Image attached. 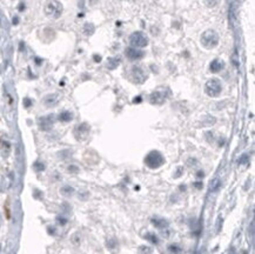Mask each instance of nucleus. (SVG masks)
<instances>
[{"instance_id": "nucleus-1", "label": "nucleus", "mask_w": 255, "mask_h": 254, "mask_svg": "<svg viewBox=\"0 0 255 254\" xmlns=\"http://www.w3.org/2000/svg\"><path fill=\"white\" fill-rule=\"evenodd\" d=\"M145 164L147 167L152 169L159 168L165 164V158L159 151H152L149 152L145 158Z\"/></svg>"}, {"instance_id": "nucleus-2", "label": "nucleus", "mask_w": 255, "mask_h": 254, "mask_svg": "<svg viewBox=\"0 0 255 254\" xmlns=\"http://www.w3.org/2000/svg\"><path fill=\"white\" fill-rule=\"evenodd\" d=\"M201 44H202L203 47H206L208 50L214 48L219 44V35H218V33L215 31H213V30H207L201 35Z\"/></svg>"}, {"instance_id": "nucleus-3", "label": "nucleus", "mask_w": 255, "mask_h": 254, "mask_svg": "<svg viewBox=\"0 0 255 254\" xmlns=\"http://www.w3.org/2000/svg\"><path fill=\"white\" fill-rule=\"evenodd\" d=\"M222 91V85L220 83L219 79L216 78H213V79H209L207 83H206V86H205V92L208 96H218Z\"/></svg>"}, {"instance_id": "nucleus-4", "label": "nucleus", "mask_w": 255, "mask_h": 254, "mask_svg": "<svg viewBox=\"0 0 255 254\" xmlns=\"http://www.w3.org/2000/svg\"><path fill=\"white\" fill-rule=\"evenodd\" d=\"M129 42L133 47L142 48V47H146L148 45V38L142 32H134L129 37Z\"/></svg>"}, {"instance_id": "nucleus-5", "label": "nucleus", "mask_w": 255, "mask_h": 254, "mask_svg": "<svg viewBox=\"0 0 255 254\" xmlns=\"http://www.w3.org/2000/svg\"><path fill=\"white\" fill-rule=\"evenodd\" d=\"M45 13H46L48 17L57 19V18H59V17L61 15V13H62V6H61V4H60L59 1L53 0V1H51V2L47 4V6H46V8H45Z\"/></svg>"}, {"instance_id": "nucleus-6", "label": "nucleus", "mask_w": 255, "mask_h": 254, "mask_svg": "<svg viewBox=\"0 0 255 254\" xmlns=\"http://www.w3.org/2000/svg\"><path fill=\"white\" fill-rule=\"evenodd\" d=\"M131 78L136 84H144L146 81V79H147V74L145 73V71L141 67L133 66V68L131 71Z\"/></svg>"}, {"instance_id": "nucleus-7", "label": "nucleus", "mask_w": 255, "mask_h": 254, "mask_svg": "<svg viewBox=\"0 0 255 254\" xmlns=\"http://www.w3.org/2000/svg\"><path fill=\"white\" fill-rule=\"evenodd\" d=\"M166 98H167V94H166V91L164 89H158L155 92H153L149 96V101L151 104L153 105H161L166 101Z\"/></svg>"}, {"instance_id": "nucleus-8", "label": "nucleus", "mask_w": 255, "mask_h": 254, "mask_svg": "<svg viewBox=\"0 0 255 254\" xmlns=\"http://www.w3.org/2000/svg\"><path fill=\"white\" fill-rule=\"evenodd\" d=\"M126 57L131 60H139V59H142L145 57V52L136 48V47H128L125 52Z\"/></svg>"}, {"instance_id": "nucleus-9", "label": "nucleus", "mask_w": 255, "mask_h": 254, "mask_svg": "<svg viewBox=\"0 0 255 254\" xmlns=\"http://www.w3.org/2000/svg\"><path fill=\"white\" fill-rule=\"evenodd\" d=\"M38 124H39L40 130H42V131H48V130H51L52 126H53V124H54L53 115L41 117V118L38 120Z\"/></svg>"}, {"instance_id": "nucleus-10", "label": "nucleus", "mask_w": 255, "mask_h": 254, "mask_svg": "<svg viewBox=\"0 0 255 254\" xmlns=\"http://www.w3.org/2000/svg\"><path fill=\"white\" fill-rule=\"evenodd\" d=\"M88 132H89V126H88L87 124H81V125H79V126L75 128L74 134H75L77 139H83V138H86V137H87Z\"/></svg>"}, {"instance_id": "nucleus-11", "label": "nucleus", "mask_w": 255, "mask_h": 254, "mask_svg": "<svg viewBox=\"0 0 255 254\" xmlns=\"http://www.w3.org/2000/svg\"><path fill=\"white\" fill-rule=\"evenodd\" d=\"M223 67H225V63H223L222 60H220V59L213 60V61L210 63V65H209V70H210V72H213V73L220 72Z\"/></svg>"}, {"instance_id": "nucleus-12", "label": "nucleus", "mask_w": 255, "mask_h": 254, "mask_svg": "<svg viewBox=\"0 0 255 254\" xmlns=\"http://www.w3.org/2000/svg\"><path fill=\"white\" fill-rule=\"evenodd\" d=\"M152 224H153L157 228H159V230H164V228L168 227V221L165 220L164 218H159V217L153 218V219H152Z\"/></svg>"}, {"instance_id": "nucleus-13", "label": "nucleus", "mask_w": 255, "mask_h": 254, "mask_svg": "<svg viewBox=\"0 0 255 254\" xmlns=\"http://www.w3.org/2000/svg\"><path fill=\"white\" fill-rule=\"evenodd\" d=\"M58 102V95L57 94H50L45 98V104L47 106H54Z\"/></svg>"}, {"instance_id": "nucleus-14", "label": "nucleus", "mask_w": 255, "mask_h": 254, "mask_svg": "<svg viewBox=\"0 0 255 254\" xmlns=\"http://www.w3.org/2000/svg\"><path fill=\"white\" fill-rule=\"evenodd\" d=\"M72 119H73V115H72V113L68 112V111H64V112H61V113L59 114V120H60V121L68 122V121H71Z\"/></svg>"}, {"instance_id": "nucleus-15", "label": "nucleus", "mask_w": 255, "mask_h": 254, "mask_svg": "<svg viewBox=\"0 0 255 254\" xmlns=\"http://www.w3.org/2000/svg\"><path fill=\"white\" fill-rule=\"evenodd\" d=\"M119 64H120V59H119V58H109V59L107 60V67H108L109 70L116 68V67L119 66Z\"/></svg>"}, {"instance_id": "nucleus-16", "label": "nucleus", "mask_w": 255, "mask_h": 254, "mask_svg": "<svg viewBox=\"0 0 255 254\" xmlns=\"http://www.w3.org/2000/svg\"><path fill=\"white\" fill-rule=\"evenodd\" d=\"M145 238H146L148 241H151L152 244H154V245H158V244H159V239H158V237H157L154 233H146V234H145Z\"/></svg>"}, {"instance_id": "nucleus-17", "label": "nucleus", "mask_w": 255, "mask_h": 254, "mask_svg": "<svg viewBox=\"0 0 255 254\" xmlns=\"http://www.w3.org/2000/svg\"><path fill=\"white\" fill-rule=\"evenodd\" d=\"M219 187H220V180L218 179V178H215L212 182H210V186H209V188H210V191H218L219 189Z\"/></svg>"}, {"instance_id": "nucleus-18", "label": "nucleus", "mask_w": 255, "mask_h": 254, "mask_svg": "<svg viewBox=\"0 0 255 254\" xmlns=\"http://www.w3.org/2000/svg\"><path fill=\"white\" fill-rule=\"evenodd\" d=\"M168 251L172 252V253H180L182 251V248L179 245H170L168 246Z\"/></svg>"}, {"instance_id": "nucleus-19", "label": "nucleus", "mask_w": 255, "mask_h": 254, "mask_svg": "<svg viewBox=\"0 0 255 254\" xmlns=\"http://www.w3.org/2000/svg\"><path fill=\"white\" fill-rule=\"evenodd\" d=\"M94 32V26L92 25V24H86L85 25V33L87 35H89V34H92Z\"/></svg>"}, {"instance_id": "nucleus-20", "label": "nucleus", "mask_w": 255, "mask_h": 254, "mask_svg": "<svg viewBox=\"0 0 255 254\" xmlns=\"http://www.w3.org/2000/svg\"><path fill=\"white\" fill-rule=\"evenodd\" d=\"M34 169L38 171V172H41V171L45 169V166H44V164H41V163H35V164H34Z\"/></svg>"}, {"instance_id": "nucleus-21", "label": "nucleus", "mask_w": 255, "mask_h": 254, "mask_svg": "<svg viewBox=\"0 0 255 254\" xmlns=\"http://www.w3.org/2000/svg\"><path fill=\"white\" fill-rule=\"evenodd\" d=\"M61 192H62V193H66V192H67V193H72V192H73V188H72L71 186H65V187L61 188Z\"/></svg>"}, {"instance_id": "nucleus-22", "label": "nucleus", "mask_w": 255, "mask_h": 254, "mask_svg": "<svg viewBox=\"0 0 255 254\" xmlns=\"http://www.w3.org/2000/svg\"><path fill=\"white\" fill-rule=\"evenodd\" d=\"M31 105H32V101H31V99H28V98H25V99H24V106H25L26 108H28Z\"/></svg>"}, {"instance_id": "nucleus-23", "label": "nucleus", "mask_w": 255, "mask_h": 254, "mask_svg": "<svg viewBox=\"0 0 255 254\" xmlns=\"http://www.w3.org/2000/svg\"><path fill=\"white\" fill-rule=\"evenodd\" d=\"M247 160H248V155H247V154H244V155L241 157V159H239V164L247 163Z\"/></svg>"}, {"instance_id": "nucleus-24", "label": "nucleus", "mask_w": 255, "mask_h": 254, "mask_svg": "<svg viewBox=\"0 0 255 254\" xmlns=\"http://www.w3.org/2000/svg\"><path fill=\"white\" fill-rule=\"evenodd\" d=\"M218 0H207V5L208 6H215Z\"/></svg>"}, {"instance_id": "nucleus-25", "label": "nucleus", "mask_w": 255, "mask_h": 254, "mask_svg": "<svg viewBox=\"0 0 255 254\" xmlns=\"http://www.w3.org/2000/svg\"><path fill=\"white\" fill-rule=\"evenodd\" d=\"M66 222H67L66 219H64V218H59V224H60V225H65Z\"/></svg>"}, {"instance_id": "nucleus-26", "label": "nucleus", "mask_w": 255, "mask_h": 254, "mask_svg": "<svg viewBox=\"0 0 255 254\" xmlns=\"http://www.w3.org/2000/svg\"><path fill=\"white\" fill-rule=\"evenodd\" d=\"M94 60H95V63H100L101 61V57L100 55H94Z\"/></svg>"}, {"instance_id": "nucleus-27", "label": "nucleus", "mask_w": 255, "mask_h": 254, "mask_svg": "<svg viewBox=\"0 0 255 254\" xmlns=\"http://www.w3.org/2000/svg\"><path fill=\"white\" fill-rule=\"evenodd\" d=\"M194 186H195L196 188H199V189H200V188H202V183H201V182H195V183H194Z\"/></svg>"}, {"instance_id": "nucleus-28", "label": "nucleus", "mask_w": 255, "mask_h": 254, "mask_svg": "<svg viewBox=\"0 0 255 254\" xmlns=\"http://www.w3.org/2000/svg\"><path fill=\"white\" fill-rule=\"evenodd\" d=\"M18 22H19L18 17H14V18H13V24H14V25H18Z\"/></svg>"}, {"instance_id": "nucleus-29", "label": "nucleus", "mask_w": 255, "mask_h": 254, "mask_svg": "<svg viewBox=\"0 0 255 254\" xmlns=\"http://www.w3.org/2000/svg\"><path fill=\"white\" fill-rule=\"evenodd\" d=\"M24 9H25V5L21 2V4L19 5V11H24Z\"/></svg>"}, {"instance_id": "nucleus-30", "label": "nucleus", "mask_w": 255, "mask_h": 254, "mask_svg": "<svg viewBox=\"0 0 255 254\" xmlns=\"http://www.w3.org/2000/svg\"><path fill=\"white\" fill-rule=\"evenodd\" d=\"M134 102H141V96H138V98H135Z\"/></svg>"}, {"instance_id": "nucleus-31", "label": "nucleus", "mask_w": 255, "mask_h": 254, "mask_svg": "<svg viewBox=\"0 0 255 254\" xmlns=\"http://www.w3.org/2000/svg\"><path fill=\"white\" fill-rule=\"evenodd\" d=\"M70 171H75V172H77V171H78V168H77V167H73V166H71V167H70Z\"/></svg>"}, {"instance_id": "nucleus-32", "label": "nucleus", "mask_w": 255, "mask_h": 254, "mask_svg": "<svg viewBox=\"0 0 255 254\" xmlns=\"http://www.w3.org/2000/svg\"><path fill=\"white\" fill-rule=\"evenodd\" d=\"M48 231H50V234H53V233H54V232H53L54 228H48Z\"/></svg>"}, {"instance_id": "nucleus-33", "label": "nucleus", "mask_w": 255, "mask_h": 254, "mask_svg": "<svg viewBox=\"0 0 255 254\" xmlns=\"http://www.w3.org/2000/svg\"><path fill=\"white\" fill-rule=\"evenodd\" d=\"M198 176H203V173H202V172H199V173H198Z\"/></svg>"}, {"instance_id": "nucleus-34", "label": "nucleus", "mask_w": 255, "mask_h": 254, "mask_svg": "<svg viewBox=\"0 0 255 254\" xmlns=\"http://www.w3.org/2000/svg\"><path fill=\"white\" fill-rule=\"evenodd\" d=\"M35 61H37V64H40V63H41V60H40V59H35Z\"/></svg>"}]
</instances>
